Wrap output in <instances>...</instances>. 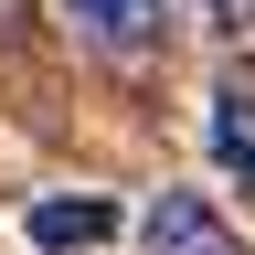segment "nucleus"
<instances>
[{
	"label": "nucleus",
	"mask_w": 255,
	"mask_h": 255,
	"mask_svg": "<svg viewBox=\"0 0 255 255\" xmlns=\"http://www.w3.org/2000/svg\"><path fill=\"white\" fill-rule=\"evenodd\" d=\"M21 234L43 245V255H85V245H107V234H117V213L96 202V191H75V202H32V213H21Z\"/></svg>",
	"instance_id": "3"
},
{
	"label": "nucleus",
	"mask_w": 255,
	"mask_h": 255,
	"mask_svg": "<svg viewBox=\"0 0 255 255\" xmlns=\"http://www.w3.org/2000/svg\"><path fill=\"white\" fill-rule=\"evenodd\" d=\"M64 21H75L96 53H149L159 32H170V11H159V0H64Z\"/></svg>",
	"instance_id": "2"
},
{
	"label": "nucleus",
	"mask_w": 255,
	"mask_h": 255,
	"mask_svg": "<svg viewBox=\"0 0 255 255\" xmlns=\"http://www.w3.org/2000/svg\"><path fill=\"white\" fill-rule=\"evenodd\" d=\"M149 255H245V245H234V223L202 191H159L149 202Z\"/></svg>",
	"instance_id": "1"
},
{
	"label": "nucleus",
	"mask_w": 255,
	"mask_h": 255,
	"mask_svg": "<svg viewBox=\"0 0 255 255\" xmlns=\"http://www.w3.org/2000/svg\"><path fill=\"white\" fill-rule=\"evenodd\" d=\"M213 159L255 170V107H245V96H213Z\"/></svg>",
	"instance_id": "4"
}]
</instances>
